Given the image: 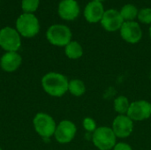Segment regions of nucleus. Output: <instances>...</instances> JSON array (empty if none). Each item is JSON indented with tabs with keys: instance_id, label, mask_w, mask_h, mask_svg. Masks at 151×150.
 Segmentation results:
<instances>
[{
	"instance_id": "obj_21",
	"label": "nucleus",
	"mask_w": 151,
	"mask_h": 150,
	"mask_svg": "<svg viewBox=\"0 0 151 150\" xmlns=\"http://www.w3.org/2000/svg\"><path fill=\"white\" fill-rule=\"evenodd\" d=\"M82 125H83L84 129L87 132H89V133H94L96 130V128H97L96 121L93 118H85L83 119Z\"/></svg>"
},
{
	"instance_id": "obj_7",
	"label": "nucleus",
	"mask_w": 151,
	"mask_h": 150,
	"mask_svg": "<svg viewBox=\"0 0 151 150\" xmlns=\"http://www.w3.org/2000/svg\"><path fill=\"white\" fill-rule=\"evenodd\" d=\"M76 133L75 124L71 120L64 119L57 125L54 137L59 144H68L74 139Z\"/></svg>"
},
{
	"instance_id": "obj_15",
	"label": "nucleus",
	"mask_w": 151,
	"mask_h": 150,
	"mask_svg": "<svg viewBox=\"0 0 151 150\" xmlns=\"http://www.w3.org/2000/svg\"><path fill=\"white\" fill-rule=\"evenodd\" d=\"M65 54L69 59H79L83 55V49L78 42L71 41L65 47Z\"/></svg>"
},
{
	"instance_id": "obj_23",
	"label": "nucleus",
	"mask_w": 151,
	"mask_h": 150,
	"mask_svg": "<svg viewBox=\"0 0 151 150\" xmlns=\"http://www.w3.org/2000/svg\"><path fill=\"white\" fill-rule=\"evenodd\" d=\"M92 1H95V2H98V3H102L104 0H92Z\"/></svg>"
},
{
	"instance_id": "obj_9",
	"label": "nucleus",
	"mask_w": 151,
	"mask_h": 150,
	"mask_svg": "<svg viewBox=\"0 0 151 150\" xmlns=\"http://www.w3.org/2000/svg\"><path fill=\"white\" fill-rule=\"evenodd\" d=\"M111 129L117 138H127L134 131V121L127 115H118L112 122Z\"/></svg>"
},
{
	"instance_id": "obj_1",
	"label": "nucleus",
	"mask_w": 151,
	"mask_h": 150,
	"mask_svg": "<svg viewBox=\"0 0 151 150\" xmlns=\"http://www.w3.org/2000/svg\"><path fill=\"white\" fill-rule=\"evenodd\" d=\"M43 91L52 97H62L68 92L69 80L67 77L57 72L44 74L41 80Z\"/></svg>"
},
{
	"instance_id": "obj_11",
	"label": "nucleus",
	"mask_w": 151,
	"mask_h": 150,
	"mask_svg": "<svg viewBox=\"0 0 151 150\" xmlns=\"http://www.w3.org/2000/svg\"><path fill=\"white\" fill-rule=\"evenodd\" d=\"M100 22L106 31L115 32L120 29L125 21L119 11L115 9H109L104 11Z\"/></svg>"
},
{
	"instance_id": "obj_18",
	"label": "nucleus",
	"mask_w": 151,
	"mask_h": 150,
	"mask_svg": "<svg viewBox=\"0 0 151 150\" xmlns=\"http://www.w3.org/2000/svg\"><path fill=\"white\" fill-rule=\"evenodd\" d=\"M119 12H120L124 21H134V19L138 16L139 10L134 4H127L121 8Z\"/></svg>"
},
{
	"instance_id": "obj_10",
	"label": "nucleus",
	"mask_w": 151,
	"mask_h": 150,
	"mask_svg": "<svg viewBox=\"0 0 151 150\" xmlns=\"http://www.w3.org/2000/svg\"><path fill=\"white\" fill-rule=\"evenodd\" d=\"M121 38L131 44L139 42L142 37V31L140 25L135 21H125L119 29Z\"/></svg>"
},
{
	"instance_id": "obj_6",
	"label": "nucleus",
	"mask_w": 151,
	"mask_h": 150,
	"mask_svg": "<svg viewBox=\"0 0 151 150\" xmlns=\"http://www.w3.org/2000/svg\"><path fill=\"white\" fill-rule=\"evenodd\" d=\"M21 46L20 34L17 30L6 27L0 30V47L6 52H17Z\"/></svg>"
},
{
	"instance_id": "obj_24",
	"label": "nucleus",
	"mask_w": 151,
	"mask_h": 150,
	"mask_svg": "<svg viewBox=\"0 0 151 150\" xmlns=\"http://www.w3.org/2000/svg\"><path fill=\"white\" fill-rule=\"evenodd\" d=\"M150 37L151 39V25L150 27Z\"/></svg>"
},
{
	"instance_id": "obj_25",
	"label": "nucleus",
	"mask_w": 151,
	"mask_h": 150,
	"mask_svg": "<svg viewBox=\"0 0 151 150\" xmlns=\"http://www.w3.org/2000/svg\"><path fill=\"white\" fill-rule=\"evenodd\" d=\"M0 150H3V149H2V148H1V147H0Z\"/></svg>"
},
{
	"instance_id": "obj_19",
	"label": "nucleus",
	"mask_w": 151,
	"mask_h": 150,
	"mask_svg": "<svg viewBox=\"0 0 151 150\" xmlns=\"http://www.w3.org/2000/svg\"><path fill=\"white\" fill-rule=\"evenodd\" d=\"M39 2V0H22V10L25 11V13H31L38 8Z\"/></svg>"
},
{
	"instance_id": "obj_4",
	"label": "nucleus",
	"mask_w": 151,
	"mask_h": 150,
	"mask_svg": "<svg viewBox=\"0 0 151 150\" xmlns=\"http://www.w3.org/2000/svg\"><path fill=\"white\" fill-rule=\"evenodd\" d=\"M117 137L112 129L108 126H100L92 134V141L99 150H111L116 145Z\"/></svg>"
},
{
	"instance_id": "obj_5",
	"label": "nucleus",
	"mask_w": 151,
	"mask_h": 150,
	"mask_svg": "<svg viewBox=\"0 0 151 150\" xmlns=\"http://www.w3.org/2000/svg\"><path fill=\"white\" fill-rule=\"evenodd\" d=\"M16 27L18 33L23 37L27 38L35 36L40 30L39 21L37 18L32 13L21 14L17 19Z\"/></svg>"
},
{
	"instance_id": "obj_22",
	"label": "nucleus",
	"mask_w": 151,
	"mask_h": 150,
	"mask_svg": "<svg viewBox=\"0 0 151 150\" xmlns=\"http://www.w3.org/2000/svg\"><path fill=\"white\" fill-rule=\"evenodd\" d=\"M112 150H133L132 147L126 142H118Z\"/></svg>"
},
{
	"instance_id": "obj_3",
	"label": "nucleus",
	"mask_w": 151,
	"mask_h": 150,
	"mask_svg": "<svg viewBox=\"0 0 151 150\" xmlns=\"http://www.w3.org/2000/svg\"><path fill=\"white\" fill-rule=\"evenodd\" d=\"M46 38L54 46L65 47L72 41V32L68 27L56 24L49 27L46 33Z\"/></svg>"
},
{
	"instance_id": "obj_16",
	"label": "nucleus",
	"mask_w": 151,
	"mask_h": 150,
	"mask_svg": "<svg viewBox=\"0 0 151 150\" xmlns=\"http://www.w3.org/2000/svg\"><path fill=\"white\" fill-rule=\"evenodd\" d=\"M68 92L73 96H81L86 93V85L79 79L71 80L68 84Z\"/></svg>"
},
{
	"instance_id": "obj_14",
	"label": "nucleus",
	"mask_w": 151,
	"mask_h": 150,
	"mask_svg": "<svg viewBox=\"0 0 151 150\" xmlns=\"http://www.w3.org/2000/svg\"><path fill=\"white\" fill-rule=\"evenodd\" d=\"M104 11H105L102 3L91 1L84 9V17L89 23H97L101 21Z\"/></svg>"
},
{
	"instance_id": "obj_12",
	"label": "nucleus",
	"mask_w": 151,
	"mask_h": 150,
	"mask_svg": "<svg viewBox=\"0 0 151 150\" xmlns=\"http://www.w3.org/2000/svg\"><path fill=\"white\" fill-rule=\"evenodd\" d=\"M22 63V57L18 52H5L0 58L1 69L8 73L17 71Z\"/></svg>"
},
{
	"instance_id": "obj_17",
	"label": "nucleus",
	"mask_w": 151,
	"mask_h": 150,
	"mask_svg": "<svg viewBox=\"0 0 151 150\" xmlns=\"http://www.w3.org/2000/svg\"><path fill=\"white\" fill-rule=\"evenodd\" d=\"M130 102L127 96L119 95L113 101V109L119 115H127L130 107Z\"/></svg>"
},
{
	"instance_id": "obj_13",
	"label": "nucleus",
	"mask_w": 151,
	"mask_h": 150,
	"mask_svg": "<svg viewBox=\"0 0 151 150\" xmlns=\"http://www.w3.org/2000/svg\"><path fill=\"white\" fill-rule=\"evenodd\" d=\"M58 14L65 20H73L80 14V6L75 0H62L58 4Z\"/></svg>"
},
{
	"instance_id": "obj_2",
	"label": "nucleus",
	"mask_w": 151,
	"mask_h": 150,
	"mask_svg": "<svg viewBox=\"0 0 151 150\" xmlns=\"http://www.w3.org/2000/svg\"><path fill=\"white\" fill-rule=\"evenodd\" d=\"M33 126L35 133L44 140L54 136L57 124L54 118L45 112H38L33 118Z\"/></svg>"
},
{
	"instance_id": "obj_8",
	"label": "nucleus",
	"mask_w": 151,
	"mask_h": 150,
	"mask_svg": "<svg viewBox=\"0 0 151 150\" xmlns=\"http://www.w3.org/2000/svg\"><path fill=\"white\" fill-rule=\"evenodd\" d=\"M133 121H143L151 117V103L146 100H138L130 103L127 114Z\"/></svg>"
},
{
	"instance_id": "obj_20",
	"label": "nucleus",
	"mask_w": 151,
	"mask_h": 150,
	"mask_svg": "<svg viewBox=\"0 0 151 150\" xmlns=\"http://www.w3.org/2000/svg\"><path fill=\"white\" fill-rule=\"evenodd\" d=\"M137 18L142 23L151 25V8H143L140 10Z\"/></svg>"
}]
</instances>
